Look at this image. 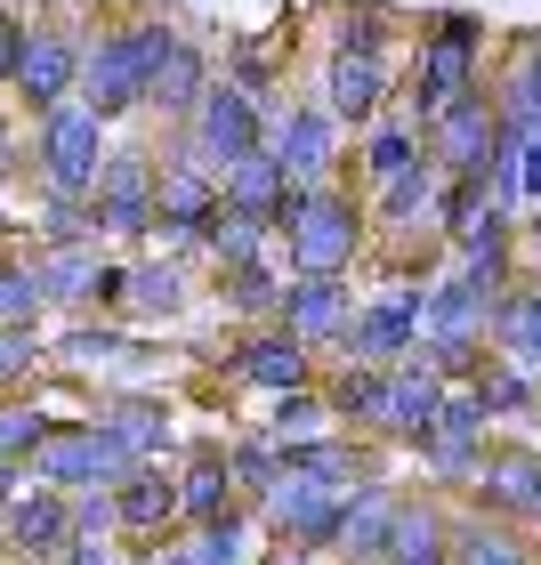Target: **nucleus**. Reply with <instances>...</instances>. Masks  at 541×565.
Segmentation results:
<instances>
[{
    "instance_id": "nucleus-1",
    "label": "nucleus",
    "mask_w": 541,
    "mask_h": 565,
    "mask_svg": "<svg viewBox=\"0 0 541 565\" xmlns=\"http://www.w3.org/2000/svg\"><path fill=\"white\" fill-rule=\"evenodd\" d=\"M372 250V202L356 186H299L291 218L275 235V259L291 275H356V259Z\"/></svg>"
},
{
    "instance_id": "nucleus-2",
    "label": "nucleus",
    "mask_w": 541,
    "mask_h": 565,
    "mask_svg": "<svg viewBox=\"0 0 541 565\" xmlns=\"http://www.w3.org/2000/svg\"><path fill=\"white\" fill-rule=\"evenodd\" d=\"M178 41H187V33H178L170 17H138V24H121V33L89 41V49H82V106H89L97 121L138 114V106H146L153 65H162Z\"/></svg>"
},
{
    "instance_id": "nucleus-3",
    "label": "nucleus",
    "mask_w": 541,
    "mask_h": 565,
    "mask_svg": "<svg viewBox=\"0 0 541 565\" xmlns=\"http://www.w3.org/2000/svg\"><path fill=\"white\" fill-rule=\"evenodd\" d=\"M469 89H485V17H469V9H445V17H428V33H421V57H412V73H404V97L396 106L421 121L445 114L453 97H469Z\"/></svg>"
},
{
    "instance_id": "nucleus-4",
    "label": "nucleus",
    "mask_w": 541,
    "mask_h": 565,
    "mask_svg": "<svg viewBox=\"0 0 541 565\" xmlns=\"http://www.w3.org/2000/svg\"><path fill=\"white\" fill-rule=\"evenodd\" d=\"M428 340V282H389V291H372V299H356V316H348V340L331 348L340 364H372V372H396L412 364Z\"/></svg>"
},
{
    "instance_id": "nucleus-5",
    "label": "nucleus",
    "mask_w": 541,
    "mask_h": 565,
    "mask_svg": "<svg viewBox=\"0 0 541 565\" xmlns=\"http://www.w3.org/2000/svg\"><path fill=\"white\" fill-rule=\"evenodd\" d=\"M138 469V452L121 445L114 428H97V420H57L41 436V452L24 460V477L33 484H57V493H89V484H121Z\"/></svg>"
},
{
    "instance_id": "nucleus-6",
    "label": "nucleus",
    "mask_w": 541,
    "mask_h": 565,
    "mask_svg": "<svg viewBox=\"0 0 541 565\" xmlns=\"http://www.w3.org/2000/svg\"><path fill=\"white\" fill-rule=\"evenodd\" d=\"M106 130H114V121H97L82 97L33 121V170L49 178V194H97V178H106V153H114Z\"/></svg>"
},
{
    "instance_id": "nucleus-7",
    "label": "nucleus",
    "mask_w": 541,
    "mask_h": 565,
    "mask_svg": "<svg viewBox=\"0 0 541 565\" xmlns=\"http://www.w3.org/2000/svg\"><path fill=\"white\" fill-rule=\"evenodd\" d=\"M267 114L275 106H259L251 89L211 82V97H202L194 121H187V153L211 162V170H235V162H251V153H267Z\"/></svg>"
},
{
    "instance_id": "nucleus-8",
    "label": "nucleus",
    "mask_w": 541,
    "mask_h": 565,
    "mask_svg": "<svg viewBox=\"0 0 541 565\" xmlns=\"http://www.w3.org/2000/svg\"><path fill=\"white\" fill-rule=\"evenodd\" d=\"M226 380H235V388H259V396H283V388L323 380V372H316V348H307L291 323H243V340L226 348Z\"/></svg>"
},
{
    "instance_id": "nucleus-9",
    "label": "nucleus",
    "mask_w": 541,
    "mask_h": 565,
    "mask_svg": "<svg viewBox=\"0 0 541 565\" xmlns=\"http://www.w3.org/2000/svg\"><path fill=\"white\" fill-rule=\"evenodd\" d=\"M267 153L299 178V186H331V170H340V114H331L323 97L275 106L267 114Z\"/></svg>"
},
{
    "instance_id": "nucleus-10",
    "label": "nucleus",
    "mask_w": 541,
    "mask_h": 565,
    "mask_svg": "<svg viewBox=\"0 0 541 565\" xmlns=\"http://www.w3.org/2000/svg\"><path fill=\"white\" fill-rule=\"evenodd\" d=\"M421 146H428V162L445 170V178H477L501 153V106H494V89L453 97V106L421 130Z\"/></svg>"
},
{
    "instance_id": "nucleus-11",
    "label": "nucleus",
    "mask_w": 541,
    "mask_h": 565,
    "mask_svg": "<svg viewBox=\"0 0 541 565\" xmlns=\"http://www.w3.org/2000/svg\"><path fill=\"white\" fill-rule=\"evenodd\" d=\"M89 211H97V235H153L162 226V170L138 146L106 153V178H97Z\"/></svg>"
},
{
    "instance_id": "nucleus-12",
    "label": "nucleus",
    "mask_w": 541,
    "mask_h": 565,
    "mask_svg": "<svg viewBox=\"0 0 541 565\" xmlns=\"http://www.w3.org/2000/svg\"><path fill=\"white\" fill-rule=\"evenodd\" d=\"M153 170H162V243L202 250V243H211V226L226 218V186H219V170H211V162H194V153H170V162H153Z\"/></svg>"
},
{
    "instance_id": "nucleus-13",
    "label": "nucleus",
    "mask_w": 541,
    "mask_h": 565,
    "mask_svg": "<svg viewBox=\"0 0 541 565\" xmlns=\"http://www.w3.org/2000/svg\"><path fill=\"white\" fill-rule=\"evenodd\" d=\"M114 525H121V542H130L138 565L178 533V469L170 460H138V469L114 484Z\"/></svg>"
},
{
    "instance_id": "nucleus-14",
    "label": "nucleus",
    "mask_w": 541,
    "mask_h": 565,
    "mask_svg": "<svg viewBox=\"0 0 541 565\" xmlns=\"http://www.w3.org/2000/svg\"><path fill=\"white\" fill-rule=\"evenodd\" d=\"M0 542H9L17 565H57L73 542H82V533H73V493L24 477V493L0 509Z\"/></svg>"
},
{
    "instance_id": "nucleus-15",
    "label": "nucleus",
    "mask_w": 541,
    "mask_h": 565,
    "mask_svg": "<svg viewBox=\"0 0 541 565\" xmlns=\"http://www.w3.org/2000/svg\"><path fill=\"white\" fill-rule=\"evenodd\" d=\"M259 533H267V542H291V550L331 557V533H340V493L316 484V477H291V469H283V484L259 501Z\"/></svg>"
},
{
    "instance_id": "nucleus-16",
    "label": "nucleus",
    "mask_w": 541,
    "mask_h": 565,
    "mask_svg": "<svg viewBox=\"0 0 541 565\" xmlns=\"http://www.w3.org/2000/svg\"><path fill=\"white\" fill-rule=\"evenodd\" d=\"M17 97L33 106V121L73 106V97H82V41L57 33V24H33V33H24V57H17Z\"/></svg>"
},
{
    "instance_id": "nucleus-17",
    "label": "nucleus",
    "mask_w": 541,
    "mask_h": 565,
    "mask_svg": "<svg viewBox=\"0 0 541 565\" xmlns=\"http://www.w3.org/2000/svg\"><path fill=\"white\" fill-rule=\"evenodd\" d=\"M396 484L389 477H364L340 493V533H331V557L340 565H389V525H396Z\"/></svg>"
},
{
    "instance_id": "nucleus-18",
    "label": "nucleus",
    "mask_w": 541,
    "mask_h": 565,
    "mask_svg": "<svg viewBox=\"0 0 541 565\" xmlns=\"http://www.w3.org/2000/svg\"><path fill=\"white\" fill-rule=\"evenodd\" d=\"M323 106L340 114V130H372V121L396 106V65H389V57H348V49H331V65H323Z\"/></svg>"
},
{
    "instance_id": "nucleus-19",
    "label": "nucleus",
    "mask_w": 541,
    "mask_h": 565,
    "mask_svg": "<svg viewBox=\"0 0 541 565\" xmlns=\"http://www.w3.org/2000/svg\"><path fill=\"white\" fill-rule=\"evenodd\" d=\"M146 565H259V518H251V509H226L211 525H178Z\"/></svg>"
},
{
    "instance_id": "nucleus-20",
    "label": "nucleus",
    "mask_w": 541,
    "mask_h": 565,
    "mask_svg": "<svg viewBox=\"0 0 541 565\" xmlns=\"http://www.w3.org/2000/svg\"><path fill=\"white\" fill-rule=\"evenodd\" d=\"M348 316H356V282L348 275H291V291H283V323H291L316 355L348 340Z\"/></svg>"
},
{
    "instance_id": "nucleus-21",
    "label": "nucleus",
    "mask_w": 541,
    "mask_h": 565,
    "mask_svg": "<svg viewBox=\"0 0 541 565\" xmlns=\"http://www.w3.org/2000/svg\"><path fill=\"white\" fill-rule=\"evenodd\" d=\"M364 202H372V226H380V235H436V202H445V170H436L428 153H421L412 170H396L389 186H372Z\"/></svg>"
},
{
    "instance_id": "nucleus-22",
    "label": "nucleus",
    "mask_w": 541,
    "mask_h": 565,
    "mask_svg": "<svg viewBox=\"0 0 541 565\" xmlns=\"http://www.w3.org/2000/svg\"><path fill=\"white\" fill-rule=\"evenodd\" d=\"M436 413H445V380H436L421 355L396 364L389 372V420H380V436H389L396 452H421L428 436H436Z\"/></svg>"
},
{
    "instance_id": "nucleus-23",
    "label": "nucleus",
    "mask_w": 541,
    "mask_h": 565,
    "mask_svg": "<svg viewBox=\"0 0 541 565\" xmlns=\"http://www.w3.org/2000/svg\"><path fill=\"white\" fill-rule=\"evenodd\" d=\"M219 186H226V211H235V218H259L267 235H283V218H291V202H299V178L283 170L275 153H251V162L219 170Z\"/></svg>"
},
{
    "instance_id": "nucleus-24",
    "label": "nucleus",
    "mask_w": 541,
    "mask_h": 565,
    "mask_svg": "<svg viewBox=\"0 0 541 565\" xmlns=\"http://www.w3.org/2000/svg\"><path fill=\"white\" fill-rule=\"evenodd\" d=\"M453 493H404L389 525V565H445L453 557Z\"/></svg>"
},
{
    "instance_id": "nucleus-25",
    "label": "nucleus",
    "mask_w": 541,
    "mask_h": 565,
    "mask_svg": "<svg viewBox=\"0 0 541 565\" xmlns=\"http://www.w3.org/2000/svg\"><path fill=\"white\" fill-rule=\"evenodd\" d=\"M501 291H485L469 267H445L428 282V340H494Z\"/></svg>"
},
{
    "instance_id": "nucleus-26",
    "label": "nucleus",
    "mask_w": 541,
    "mask_h": 565,
    "mask_svg": "<svg viewBox=\"0 0 541 565\" xmlns=\"http://www.w3.org/2000/svg\"><path fill=\"white\" fill-rule=\"evenodd\" d=\"M283 469H291V477H316V484H331V493H348V484L380 477V460H372V436L323 428V436H299V445H283Z\"/></svg>"
},
{
    "instance_id": "nucleus-27",
    "label": "nucleus",
    "mask_w": 541,
    "mask_h": 565,
    "mask_svg": "<svg viewBox=\"0 0 541 565\" xmlns=\"http://www.w3.org/2000/svg\"><path fill=\"white\" fill-rule=\"evenodd\" d=\"M445 565H541L533 525L485 518V509H453V557Z\"/></svg>"
},
{
    "instance_id": "nucleus-28",
    "label": "nucleus",
    "mask_w": 541,
    "mask_h": 565,
    "mask_svg": "<svg viewBox=\"0 0 541 565\" xmlns=\"http://www.w3.org/2000/svg\"><path fill=\"white\" fill-rule=\"evenodd\" d=\"M226 509H251L235 493V469H226V445H194L187 469H178V525H211Z\"/></svg>"
},
{
    "instance_id": "nucleus-29",
    "label": "nucleus",
    "mask_w": 541,
    "mask_h": 565,
    "mask_svg": "<svg viewBox=\"0 0 541 565\" xmlns=\"http://www.w3.org/2000/svg\"><path fill=\"white\" fill-rule=\"evenodd\" d=\"M494 355H509L518 372L541 380V267L501 291V307H494Z\"/></svg>"
},
{
    "instance_id": "nucleus-30",
    "label": "nucleus",
    "mask_w": 541,
    "mask_h": 565,
    "mask_svg": "<svg viewBox=\"0 0 541 565\" xmlns=\"http://www.w3.org/2000/svg\"><path fill=\"white\" fill-rule=\"evenodd\" d=\"M211 57H202L194 41H178L162 65H153V82H146V114H162V121H194V106L211 97Z\"/></svg>"
},
{
    "instance_id": "nucleus-31",
    "label": "nucleus",
    "mask_w": 541,
    "mask_h": 565,
    "mask_svg": "<svg viewBox=\"0 0 541 565\" xmlns=\"http://www.w3.org/2000/svg\"><path fill=\"white\" fill-rule=\"evenodd\" d=\"M421 153H428V146H421V121H412L404 106H389V114L372 121V130H356V170H364V194H372V186H389L396 170H412Z\"/></svg>"
},
{
    "instance_id": "nucleus-32",
    "label": "nucleus",
    "mask_w": 541,
    "mask_h": 565,
    "mask_svg": "<svg viewBox=\"0 0 541 565\" xmlns=\"http://www.w3.org/2000/svg\"><path fill=\"white\" fill-rule=\"evenodd\" d=\"M494 106H501V138H541V33L518 41V57L501 65V82H494Z\"/></svg>"
},
{
    "instance_id": "nucleus-33",
    "label": "nucleus",
    "mask_w": 541,
    "mask_h": 565,
    "mask_svg": "<svg viewBox=\"0 0 541 565\" xmlns=\"http://www.w3.org/2000/svg\"><path fill=\"white\" fill-rule=\"evenodd\" d=\"M97 428H114L138 460H170L178 452V420H170L162 396H114V404H97Z\"/></svg>"
},
{
    "instance_id": "nucleus-34",
    "label": "nucleus",
    "mask_w": 541,
    "mask_h": 565,
    "mask_svg": "<svg viewBox=\"0 0 541 565\" xmlns=\"http://www.w3.org/2000/svg\"><path fill=\"white\" fill-rule=\"evenodd\" d=\"M283 291H291V267L275 259H251V267H226L219 275V299H226V316H243V323H283Z\"/></svg>"
},
{
    "instance_id": "nucleus-35",
    "label": "nucleus",
    "mask_w": 541,
    "mask_h": 565,
    "mask_svg": "<svg viewBox=\"0 0 541 565\" xmlns=\"http://www.w3.org/2000/svg\"><path fill=\"white\" fill-rule=\"evenodd\" d=\"M323 396L348 436H380V420H389V372H372V364H340L323 380Z\"/></svg>"
},
{
    "instance_id": "nucleus-36",
    "label": "nucleus",
    "mask_w": 541,
    "mask_h": 565,
    "mask_svg": "<svg viewBox=\"0 0 541 565\" xmlns=\"http://www.w3.org/2000/svg\"><path fill=\"white\" fill-rule=\"evenodd\" d=\"M33 267H41V291H49V307H97V275H106L97 243H49Z\"/></svg>"
},
{
    "instance_id": "nucleus-37",
    "label": "nucleus",
    "mask_w": 541,
    "mask_h": 565,
    "mask_svg": "<svg viewBox=\"0 0 541 565\" xmlns=\"http://www.w3.org/2000/svg\"><path fill=\"white\" fill-rule=\"evenodd\" d=\"M226 469H235V493L251 501V518H259V501L283 484V445L267 428H235L226 436Z\"/></svg>"
},
{
    "instance_id": "nucleus-38",
    "label": "nucleus",
    "mask_w": 541,
    "mask_h": 565,
    "mask_svg": "<svg viewBox=\"0 0 541 565\" xmlns=\"http://www.w3.org/2000/svg\"><path fill=\"white\" fill-rule=\"evenodd\" d=\"M469 388H477V404H485V413H494V428H509V420H533V413H541V380H533V372H518L509 355H485V372L469 380Z\"/></svg>"
},
{
    "instance_id": "nucleus-39",
    "label": "nucleus",
    "mask_w": 541,
    "mask_h": 565,
    "mask_svg": "<svg viewBox=\"0 0 541 565\" xmlns=\"http://www.w3.org/2000/svg\"><path fill=\"white\" fill-rule=\"evenodd\" d=\"M275 445H299V436H323V428H340L331 420V396H323V380H307V388H283L267 396V420H259Z\"/></svg>"
},
{
    "instance_id": "nucleus-40",
    "label": "nucleus",
    "mask_w": 541,
    "mask_h": 565,
    "mask_svg": "<svg viewBox=\"0 0 541 565\" xmlns=\"http://www.w3.org/2000/svg\"><path fill=\"white\" fill-rule=\"evenodd\" d=\"M187 307V267H170V259H153V267H130V316L146 323H162Z\"/></svg>"
},
{
    "instance_id": "nucleus-41",
    "label": "nucleus",
    "mask_w": 541,
    "mask_h": 565,
    "mask_svg": "<svg viewBox=\"0 0 541 565\" xmlns=\"http://www.w3.org/2000/svg\"><path fill=\"white\" fill-rule=\"evenodd\" d=\"M202 250H211V267L226 275V267H251V259H267V250H275V235H267L259 218H235V211H226V218L211 226V243H202Z\"/></svg>"
},
{
    "instance_id": "nucleus-42",
    "label": "nucleus",
    "mask_w": 541,
    "mask_h": 565,
    "mask_svg": "<svg viewBox=\"0 0 541 565\" xmlns=\"http://www.w3.org/2000/svg\"><path fill=\"white\" fill-rule=\"evenodd\" d=\"M49 428H57V420H49L41 404H24V396H0V460H17V469H24V460L41 452V436H49Z\"/></svg>"
},
{
    "instance_id": "nucleus-43",
    "label": "nucleus",
    "mask_w": 541,
    "mask_h": 565,
    "mask_svg": "<svg viewBox=\"0 0 541 565\" xmlns=\"http://www.w3.org/2000/svg\"><path fill=\"white\" fill-rule=\"evenodd\" d=\"M331 49H348V57H389V9L364 0V9H340L331 24Z\"/></svg>"
},
{
    "instance_id": "nucleus-44",
    "label": "nucleus",
    "mask_w": 541,
    "mask_h": 565,
    "mask_svg": "<svg viewBox=\"0 0 541 565\" xmlns=\"http://www.w3.org/2000/svg\"><path fill=\"white\" fill-rule=\"evenodd\" d=\"M436 436H460V445H494V413L477 404V388H445V413H436Z\"/></svg>"
},
{
    "instance_id": "nucleus-45",
    "label": "nucleus",
    "mask_w": 541,
    "mask_h": 565,
    "mask_svg": "<svg viewBox=\"0 0 541 565\" xmlns=\"http://www.w3.org/2000/svg\"><path fill=\"white\" fill-rule=\"evenodd\" d=\"M41 267H0V323H41Z\"/></svg>"
},
{
    "instance_id": "nucleus-46",
    "label": "nucleus",
    "mask_w": 541,
    "mask_h": 565,
    "mask_svg": "<svg viewBox=\"0 0 541 565\" xmlns=\"http://www.w3.org/2000/svg\"><path fill=\"white\" fill-rule=\"evenodd\" d=\"M226 82H235V89H251V97L267 106V89H275V49H259V41H235V49H226Z\"/></svg>"
},
{
    "instance_id": "nucleus-47",
    "label": "nucleus",
    "mask_w": 541,
    "mask_h": 565,
    "mask_svg": "<svg viewBox=\"0 0 541 565\" xmlns=\"http://www.w3.org/2000/svg\"><path fill=\"white\" fill-rule=\"evenodd\" d=\"M73 533L82 542H114V484H89V493H73Z\"/></svg>"
},
{
    "instance_id": "nucleus-48",
    "label": "nucleus",
    "mask_w": 541,
    "mask_h": 565,
    "mask_svg": "<svg viewBox=\"0 0 541 565\" xmlns=\"http://www.w3.org/2000/svg\"><path fill=\"white\" fill-rule=\"evenodd\" d=\"M33 364H41V331L33 323H9V331H0V380H24Z\"/></svg>"
},
{
    "instance_id": "nucleus-49",
    "label": "nucleus",
    "mask_w": 541,
    "mask_h": 565,
    "mask_svg": "<svg viewBox=\"0 0 541 565\" xmlns=\"http://www.w3.org/2000/svg\"><path fill=\"white\" fill-rule=\"evenodd\" d=\"M57 348H65V364H114V355H121V331H89V323H82V331H65Z\"/></svg>"
},
{
    "instance_id": "nucleus-50",
    "label": "nucleus",
    "mask_w": 541,
    "mask_h": 565,
    "mask_svg": "<svg viewBox=\"0 0 541 565\" xmlns=\"http://www.w3.org/2000/svg\"><path fill=\"white\" fill-rule=\"evenodd\" d=\"M24 33H33V24L0 9V89H17V57H24Z\"/></svg>"
},
{
    "instance_id": "nucleus-51",
    "label": "nucleus",
    "mask_w": 541,
    "mask_h": 565,
    "mask_svg": "<svg viewBox=\"0 0 541 565\" xmlns=\"http://www.w3.org/2000/svg\"><path fill=\"white\" fill-rule=\"evenodd\" d=\"M57 565H138V557H130V542L114 533V542H73Z\"/></svg>"
},
{
    "instance_id": "nucleus-52",
    "label": "nucleus",
    "mask_w": 541,
    "mask_h": 565,
    "mask_svg": "<svg viewBox=\"0 0 541 565\" xmlns=\"http://www.w3.org/2000/svg\"><path fill=\"white\" fill-rule=\"evenodd\" d=\"M518 178H526V211H541V138H526V153H518Z\"/></svg>"
},
{
    "instance_id": "nucleus-53",
    "label": "nucleus",
    "mask_w": 541,
    "mask_h": 565,
    "mask_svg": "<svg viewBox=\"0 0 541 565\" xmlns=\"http://www.w3.org/2000/svg\"><path fill=\"white\" fill-rule=\"evenodd\" d=\"M259 565H331V557H316V550H291V542H267V550H259Z\"/></svg>"
},
{
    "instance_id": "nucleus-54",
    "label": "nucleus",
    "mask_w": 541,
    "mask_h": 565,
    "mask_svg": "<svg viewBox=\"0 0 541 565\" xmlns=\"http://www.w3.org/2000/svg\"><path fill=\"white\" fill-rule=\"evenodd\" d=\"M17 493H24V469H17V460H0V509H9Z\"/></svg>"
},
{
    "instance_id": "nucleus-55",
    "label": "nucleus",
    "mask_w": 541,
    "mask_h": 565,
    "mask_svg": "<svg viewBox=\"0 0 541 565\" xmlns=\"http://www.w3.org/2000/svg\"><path fill=\"white\" fill-rule=\"evenodd\" d=\"M9 162H17V130L0 121V178H9Z\"/></svg>"
},
{
    "instance_id": "nucleus-56",
    "label": "nucleus",
    "mask_w": 541,
    "mask_h": 565,
    "mask_svg": "<svg viewBox=\"0 0 541 565\" xmlns=\"http://www.w3.org/2000/svg\"><path fill=\"white\" fill-rule=\"evenodd\" d=\"M0 331H9V323H0Z\"/></svg>"
}]
</instances>
